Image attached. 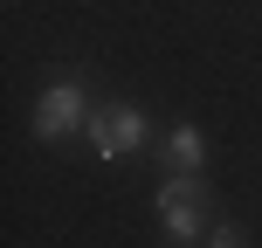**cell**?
<instances>
[{
  "mask_svg": "<svg viewBox=\"0 0 262 248\" xmlns=\"http://www.w3.org/2000/svg\"><path fill=\"white\" fill-rule=\"evenodd\" d=\"M152 207H159V221H166V235L180 241V248L207 235V214H200V207H207V186H200L193 172H172V179L152 193Z\"/></svg>",
  "mask_w": 262,
  "mask_h": 248,
  "instance_id": "cell-1",
  "label": "cell"
},
{
  "mask_svg": "<svg viewBox=\"0 0 262 248\" xmlns=\"http://www.w3.org/2000/svg\"><path fill=\"white\" fill-rule=\"evenodd\" d=\"M90 124V90H83L76 76H62V83H49V90L35 97V138H69V131H83Z\"/></svg>",
  "mask_w": 262,
  "mask_h": 248,
  "instance_id": "cell-2",
  "label": "cell"
},
{
  "mask_svg": "<svg viewBox=\"0 0 262 248\" xmlns=\"http://www.w3.org/2000/svg\"><path fill=\"white\" fill-rule=\"evenodd\" d=\"M83 131H90V152H97V159H131V152L145 145V118H138L131 104L90 110V124H83Z\"/></svg>",
  "mask_w": 262,
  "mask_h": 248,
  "instance_id": "cell-3",
  "label": "cell"
},
{
  "mask_svg": "<svg viewBox=\"0 0 262 248\" xmlns=\"http://www.w3.org/2000/svg\"><path fill=\"white\" fill-rule=\"evenodd\" d=\"M166 159H172V172H193L200 179V172H207V138H200L193 124H172L166 131Z\"/></svg>",
  "mask_w": 262,
  "mask_h": 248,
  "instance_id": "cell-4",
  "label": "cell"
},
{
  "mask_svg": "<svg viewBox=\"0 0 262 248\" xmlns=\"http://www.w3.org/2000/svg\"><path fill=\"white\" fill-rule=\"evenodd\" d=\"M207 248H249V235H242L235 221H221V228H214V235H207Z\"/></svg>",
  "mask_w": 262,
  "mask_h": 248,
  "instance_id": "cell-5",
  "label": "cell"
}]
</instances>
